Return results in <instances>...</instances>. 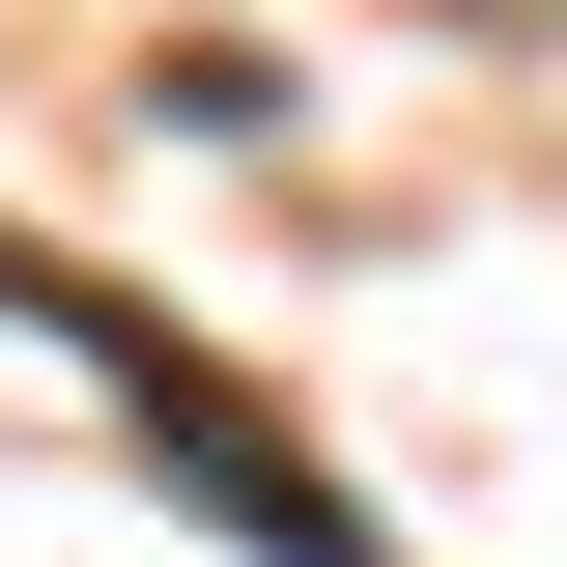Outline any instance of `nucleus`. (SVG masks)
Returning <instances> with one entry per match:
<instances>
[{
    "label": "nucleus",
    "instance_id": "1",
    "mask_svg": "<svg viewBox=\"0 0 567 567\" xmlns=\"http://www.w3.org/2000/svg\"><path fill=\"white\" fill-rule=\"evenodd\" d=\"M0 312L114 369V425H142V483H199V511H227L256 567H398V539H369V511H341V483H312V454L256 425V369H227V341H171L142 284H85V256H29V227H0Z\"/></svg>",
    "mask_w": 567,
    "mask_h": 567
}]
</instances>
